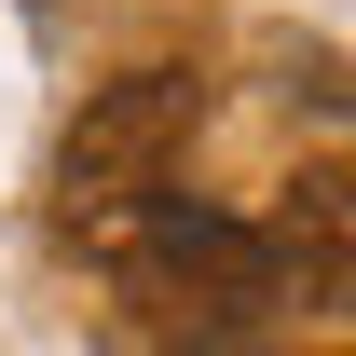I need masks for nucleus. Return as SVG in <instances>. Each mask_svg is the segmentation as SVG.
Segmentation results:
<instances>
[{"mask_svg": "<svg viewBox=\"0 0 356 356\" xmlns=\"http://www.w3.org/2000/svg\"><path fill=\"white\" fill-rule=\"evenodd\" d=\"M83 247L124 274L165 329H247V315L274 302L261 233L220 220V206H192V192H151V206H124V220H83Z\"/></svg>", "mask_w": 356, "mask_h": 356, "instance_id": "nucleus-1", "label": "nucleus"}, {"mask_svg": "<svg viewBox=\"0 0 356 356\" xmlns=\"http://www.w3.org/2000/svg\"><path fill=\"white\" fill-rule=\"evenodd\" d=\"M192 124H206V83H192V69H124V83H96L83 124L55 137V206H69V233L151 206V192L192 165Z\"/></svg>", "mask_w": 356, "mask_h": 356, "instance_id": "nucleus-2", "label": "nucleus"}, {"mask_svg": "<svg viewBox=\"0 0 356 356\" xmlns=\"http://www.w3.org/2000/svg\"><path fill=\"white\" fill-rule=\"evenodd\" d=\"M247 233H261L274 302H302V315L356 302V165H302L274 192V220H247Z\"/></svg>", "mask_w": 356, "mask_h": 356, "instance_id": "nucleus-3", "label": "nucleus"}]
</instances>
